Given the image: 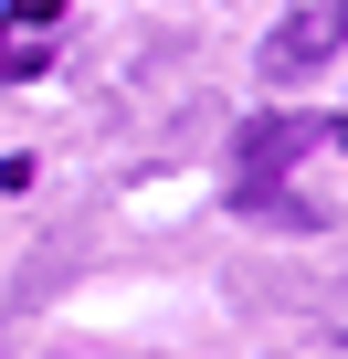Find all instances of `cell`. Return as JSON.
<instances>
[{
    "label": "cell",
    "instance_id": "6da1fadb",
    "mask_svg": "<svg viewBox=\"0 0 348 359\" xmlns=\"http://www.w3.org/2000/svg\"><path fill=\"white\" fill-rule=\"evenodd\" d=\"M337 43H348V0H295V11L274 22V43H264V74L274 85H306V74L337 64Z\"/></svg>",
    "mask_w": 348,
    "mask_h": 359
},
{
    "label": "cell",
    "instance_id": "7a4b0ae2",
    "mask_svg": "<svg viewBox=\"0 0 348 359\" xmlns=\"http://www.w3.org/2000/svg\"><path fill=\"white\" fill-rule=\"evenodd\" d=\"M22 74H43V43L22 22H0V85H22Z\"/></svg>",
    "mask_w": 348,
    "mask_h": 359
},
{
    "label": "cell",
    "instance_id": "3957f363",
    "mask_svg": "<svg viewBox=\"0 0 348 359\" xmlns=\"http://www.w3.org/2000/svg\"><path fill=\"white\" fill-rule=\"evenodd\" d=\"M11 22H22V32H53V22H64V0H11Z\"/></svg>",
    "mask_w": 348,
    "mask_h": 359
}]
</instances>
